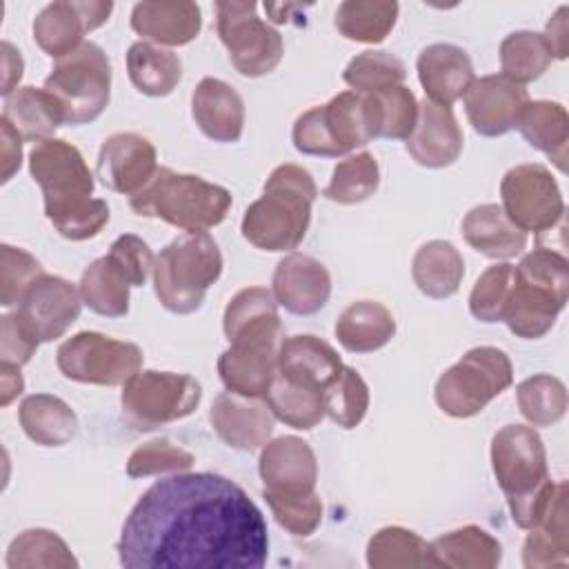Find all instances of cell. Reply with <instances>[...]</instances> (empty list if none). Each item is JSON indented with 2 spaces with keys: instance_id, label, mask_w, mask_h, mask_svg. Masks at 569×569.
Returning a JSON list of instances; mask_svg holds the SVG:
<instances>
[{
  "instance_id": "obj_1",
  "label": "cell",
  "mask_w": 569,
  "mask_h": 569,
  "mask_svg": "<svg viewBox=\"0 0 569 569\" xmlns=\"http://www.w3.org/2000/svg\"><path fill=\"white\" fill-rule=\"evenodd\" d=\"M269 556L267 522L233 480L178 471L153 482L129 511L118 560L127 569H260Z\"/></svg>"
},
{
  "instance_id": "obj_2",
  "label": "cell",
  "mask_w": 569,
  "mask_h": 569,
  "mask_svg": "<svg viewBox=\"0 0 569 569\" xmlns=\"http://www.w3.org/2000/svg\"><path fill=\"white\" fill-rule=\"evenodd\" d=\"M222 329L229 340L218 358V376L227 391L264 398L278 376V349L284 329L278 302L264 287L240 289L227 305Z\"/></svg>"
},
{
  "instance_id": "obj_3",
  "label": "cell",
  "mask_w": 569,
  "mask_h": 569,
  "mask_svg": "<svg viewBox=\"0 0 569 569\" xmlns=\"http://www.w3.org/2000/svg\"><path fill=\"white\" fill-rule=\"evenodd\" d=\"M29 171L44 200V216L67 240H89L109 222V204L93 196V173L67 140L49 138L29 151Z\"/></svg>"
},
{
  "instance_id": "obj_4",
  "label": "cell",
  "mask_w": 569,
  "mask_h": 569,
  "mask_svg": "<svg viewBox=\"0 0 569 569\" xmlns=\"http://www.w3.org/2000/svg\"><path fill=\"white\" fill-rule=\"evenodd\" d=\"M491 469L507 498L513 525L520 529L538 525L556 491L538 431L525 425L498 429L491 438Z\"/></svg>"
},
{
  "instance_id": "obj_5",
  "label": "cell",
  "mask_w": 569,
  "mask_h": 569,
  "mask_svg": "<svg viewBox=\"0 0 569 569\" xmlns=\"http://www.w3.org/2000/svg\"><path fill=\"white\" fill-rule=\"evenodd\" d=\"M318 198V187L300 164L276 167L262 189L242 216V236L249 244L262 251L296 249L311 222V204Z\"/></svg>"
},
{
  "instance_id": "obj_6",
  "label": "cell",
  "mask_w": 569,
  "mask_h": 569,
  "mask_svg": "<svg viewBox=\"0 0 569 569\" xmlns=\"http://www.w3.org/2000/svg\"><path fill=\"white\" fill-rule=\"evenodd\" d=\"M569 298V262L562 253L538 247L513 267V287L502 313L509 331L525 340L542 338L556 325Z\"/></svg>"
},
{
  "instance_id": "obj_7",
  "label": "cell",
  "mask_w": 569,
  "mask_h": 569,
  "mask_svg": "<svg viewBox=\"0 0 569 569\" xmlns=\"http://www.w3.org/2000/svg\"><path fill=\"white\" fill-rule=\"evenodd\" d=\"M129 207L142 218H158L182 231H207L227 218L231 193L200 176L158 167L147 187L129 198Z\"/></svg>"
},
{
  "instance_id": "obj_8",
  "label": "cell",
  "mask_w": 569,
  "mask_h": 569,
  "mask_svg": "<svg viewBox=\"0 0 569 569\" xmlns=\"http://www.w3.org/2000/svg\"><path fill=\"white\" fill-rule=\"evenodd\" d=\"M222 273V253L207 231H184L160 249L153 264V291L178 316L202 307L207 289Z\"/></svg>"
},
{
  "instance_id": "obj_9",
  "label": "cell",
  "mask_w": 569,
  "mask_h": 569,
  "mask_svg": "<svg viewBox=\"0 0 569 569\" xmlns=\"http://www.w3.org/2000/svg\"><path fill=\"white\" fill-rule=\"evenodd\" d=\"M42 89L58 102L67 124L93 122L109 104L111 62L96 42H82L56 60Z\"/></svg>"
},
{
  "instance_id": "obj_10",
  "label": "cell",
  "mask_w": 569,
  "mask_h": 569,
  "mask_svg": "<svg viewBox=\"0 0 569 569\" xmlns=\"http://www.w3.org/2000/svg\"><path fill=\"white\" fill-rule=\"evenodd\" d=\"M513 382L509 356L498 347H473L436 382V405L451 418L480 413Z\"/></svg>"
},
{
  "instance_id": "obj_11",
  "label": "cell",
  "mask_w": 569,
  "mask_h": 569,
  "mask_svg": "<svg viewBox=\"0 0 569 569\" xmlns=\"http://www.w3.org/2000/svg\"><path fill=\"white\" fill-rule=\"evenodd\" d=\"M202 400V387L193 376L173 371H138L120 393L122 418L136 431H151L191 416Z\"/></svg>"
},
{
  "instance_id": "obj_12",
  "label": "cell",
  "mask_w": 569,
  "mask_h": 569,
  "mask_svg": "<svg viewBox=\"0 0 569 569\" xmlns=\"http://www.w3.org/2000/svg\"><path fill=\"white\" fill-rule=\"evenodd\" d=\"M142 358V349L136 342L116 340L98 331H80L58 347L56 365L67 380L116 387L140 371Z\"/></svg>"
},
{
  "instance_id": "obj_13",
  "label": "cell",
  "mask_w": 569,
  "mask_h": 569,
  "mask_svg": "<svg viewBox=\"0 0 569 569\" xmlns=\"http://www.w3.org/2000/svg\"><path fill=\"white\" fill-rule=\"evenodd\" d=\"M256 2H216V29L240 76L271 73L284 53L282 36L256 13Z\"/></svg>"
},
{
  "instance_id": "obj_14",
  "label": "cell",
  "mask_w": 569,
  "mask_h": 569,
  "mask_svg": "<svg viewBox=\"0 0 569 569\" xmlns=\"http://www.w3.org/2000/svg\"><path fill=\"white\" fill-rule=\"evenodd\" d=\"M500 198L507 218L525 233L549 231L565 216L560 187L551 171L540 162L509 169L500 182Z\"/></svg>"
},
{
  "instance_id": "obj_15",
  "label": "cell",
  "mask_w": 569,
  "mask_h": 569,
  "mask_svg": "<svg viewBox=\"0 0 569 569\" xmlns=\"http://www.w3.org/2000/svg\"><path fill=\"white\" fill-rule=\"evenodd\" d=\"M80 291L69 280L42 273L20 298L16 316L38 342H51L67 333L80 318Z\"/></svg>"
},
{
  "instance_id": "obj_16",
  "label": "cell",
  "mask_w": 569,
  "mask_h": 569,
  "mask_svg": "<svg viewBox=\"0 0 569 569\" xmlns=\"http://www.w3.org/2000/svg\"><path fill=\"white\" fill-rule=\"evenodd\" d=\"M527 104V89L505 78L502 73H491L473 80L465 93V111L469 124L476 133L485 138L505 136L516 129Z\"/></svg>"
},
{
  "instance_id": "obj_17",
  "label": "cell",
  "mask_w": 569,
  "mask_h": 569,
  "mask_svg": "<svg viewBox=\"0 0 569 569\" xmlns=\"http://www.w3.org/2000/svg\"><path fill=\"white\" fill-rule=\"evenodd\" d=\"M111 9V2H51L33 20V40L47 56L60 60L82 44L84 33L102 27Z\"/></svg>"
},
{
  "instance_id": "obj_18",
  "label": "cell",
  "mask_w": 569,
  "mask_h": 569,
  "mask_svg": "<svg viewBox=\"0 0 569 569\" xmlns=\"http://www.w3.org/2000/svg\"><path fill=\"white\" fill-rule=\"evenodd\" d=\"M156 171L158 153L149 138L133 131H120L104 138L96 162V176L107 189L136 196L147 187Z\"/></svg>"
},
{
  "instance_id": "obj_19",
  "label": "cell",
  "mask_w": 569,
  "mask_h": 569,
  "mask_svg": "<svg viewBox=\"0 0 569 569\" xmlns=\"http://www.w3.org/2000/svg\"><path fill=\"white\" fill-rule=\"evenodd\" d=\"M258 471L269 496H307L316 491L318 460L309 442L298 436L269 440L260 451Z\"/></svg>"
},
{
  "instance_id": "obj_20",
  "label": "cell",
  "mask_w": 569,
  "mask_h": 569,
  "mask_svg": "<svg viewBox=\"0 0 569 569\" xmlns=\"http://www.w3.org/2000/svg\"><path fill=\"white\" fill-rule=\"evenodd\" d=\"M271 293L289 313L313 316L331 296V276L320 260L305 253H289L273 271Z\"/></svg>"
},
{
  "instance_id": "obj_21",
  "label": "cell",
  "mask_w": 569,
  "mask_h": 569,
  "mask_svg": "<svg viewBox=\"0 0 569 569\" xmlns=\"http://www.w3.org/2000/svg\"><path fill=\"white\" fill-rule=\"evenodd\" d=\"M462 144V129L458 127L451 107L436 104L425 98V102L418 104V122L405 140L409 156L420 167L442 169L460 158Z\"/></svg>"
},
{
  "instance_id": "obj_22",
  "label": "cell",
  "mask_w": 569,
  "mask_h": 569,
  "mask_svg": "<svg viewBox=\"0 0 569 569\" xmlns=\"http://www.w3.org/2000/svg\"><path fill=\"white\" fill-rule=\"evenodd\" d=\"M209 420L218 438L240 451L264 447L273 433V413L267 402L262 405L258 398H244L231 391L213 400Z\"/></svg>"
},
{
  "instance_id": "obj_23",
  "label": "cell",
  "mask_w": 569,
  "mask_h": 569,
  "mask_svg": "<svg viewBox=\"0 0 569 569\" xmlns=\"http://www.w3.org/2000/svg\"><path fill=\"white\" fill-rule=\"evenodd\" d=\"M418 80L429 96L427 100L436 104L451 107L471 87L473 64L467 51L451 42H436L420 51L418 56Z\"/></svg>"
},
{
  "instance_id": "obj_24",
  "label": "cell",
  "mask_w": 569,
  "mask_h": 569,
  "mask_svg": "<svg viewBox=\"0 0 569 569\" xmlns=\"http://www.w3.org/2000/svg\"><path fill=\"white\" fill-rule=\"evenodd\" d=\"M191 116L213 142H238L244 129L240 93L218 78H202L191 93Z\"/></svg>"
},
{
  "instance_id": "obj_25",
  "label": "cell",
  "mask_w": 569,
  "mask_h": 569,
  "mask_svg": "<svg viewBox=\"0 0 569 569\" xmlns=\"http://www.w3.org/2000/svg\"><path fill=\"white\" fill-rule=\"evenodd\" d=\"M342 369L338 351L309 333L282 338L278 349V376L289 382L325 389Z\"/></svg>"
},
{
  "instance_id": "obj_26",
  "label": "cell",
  "mask_w": 569,
  "mask_h": 569,
  "mask_svg": "<svg viewBox=\"0 0 569 569\" xmlns=\"http://www.w3.org/2000/svg\"><path fill=\"white\" fill-rule=\"evenodd\" d=\"M131 29L153 44L182 47L198 38L202 29L196 2H138L131 11Z\"/></svg>"
},
{
  "instance_id": "obj_27",
  "label": "cell",
  "mask_w": 569,
  "mask_h": 569,
  "mask_svg": "<svg viewBox=\"0 0 569 569\" xmlns=\"http://www.w3.org/2000/svg\"><path fill=\"white\" fill-rule=\"evenodd\" d=\"M320 107L329 133L342 156L378 138L380 122L376 100L371 93L342 91Z\"/></svg>"
},
{
  "instance_id": "obj_28",
  "label": "cell",
  "mask_w": 569,
  "mask_h": 569,
  "mask_svg": "<svg viewBox=\"0 0 569 569\" xmlns=\"http://www.w3.org/2000/svg\"><path fill=\"white\" fill-rule=\"evenodd\" d=\"M522 562L527 569L565 567L569 562V522H567V482H558L547 511L527 529Z\"/></svg>"
},
{
  "instance_id": "obj_29",
  "label": "cell",
  "mask_w": 569,
  "mask_h": 569,
  "mask_svg": "<svg viewBox=\"0 0 569 569\" xmlns=\"http://www.w3.org/2000/svg\"><path fill=\"white\" fill-rule=\"evenodd\" d=\"M462 238L478 253L493 260H509L527 247V233L518 229L500 204L487 202L467 211L462 218Z\"/></svg>"
},
{
  "instance_id": "obj_30",
  "label": "cell",
  "mask_w": 569,
  "mask_h": 569,
  "mask_svg": "<svg viewBox=\"0 0 569 569\" xmlns=\"http://www.w3.org/2000/svg\"><path fill=\"white\" fill-rule=\"evenodd\" d=\"M433 567L493 569L502 560L500 542L478 525H465L429 542Z\"/></svg>"
},
{
  "instance_id": "obj_31",
  "label": "cell",
  "mask_w": 569,
  "mask_h": 569,
  "mask_svg": "<svg viewBox=\"0 0 569 569\" xmlns=\"http://www.w3.org/2000/svg\"><path fill=\"white\" fill-rule=\"evenodd\" d=\"M396 336L391 311L376 300L351 302L336 320V338L351 353L382 349Z\"/></svg>"
},
{
  "instance_id": "obj_32",
  "label": "cell",
  "mask_w": 569,
  "mask_h": 569,
  "mask_svg": "<svg viewBox=\"0 0 569 569\" xmlns=\"http://www.w3.org/2000/svg\"><path fill=\"white\" fill-rule=\"evenodd\" d=\"M18 420L27 438L40 447H62L78 433L76 411L51 393L27 396L20 402Z\"/></svg>"
},
{
  "instance_id": "obj_33",
  "label": "cell",
  "mask_w": 569,
  "mask_h": 569,
  "mask_svg": "<svg viewBox=\"0 0 569 569\" xmlns=\"http://www.w3.org/2000/svg\"><path fill=\"white\" fill-rule=\"evenodd\" d=\"M411 278L420 293L433 300H445L460 289L465 260L451 242L429 240L413 253Z\"/></svg>"
},
{
  "instance_id": "obj_34",
  "label": "cell",
  "mask_w": 569,
  "mask_h": 569,
  "mask_svg": "<svg viewBox=\"0 0 569 569\" xmlns=\"http://www.w3.org/2000/svg\"><path fill=\"white\" fill-rule=\"evenodd\" d=\"M518 129L522 138L538 151H542L558 171H567V142H569V116L560 102L529 100Z\"/></svg>"
},
{
  "instance_id": "obj_35",
  "label": "cell",
  "mask_w": 569,
  "mask_h": 569,
  "mask_svg": "<svg viewBox=\"0 0 569 569\" xmlns=\"http://www.w3.org/2000/svg\"><path fill=\"white\" fill-rule=\"evenodd\" d=\"M2 118L27 142H42L53 138V131L64 124L58 102L44 89L18 87L11 96L4 98Z\"/></svg>"
},
{
  "instance_id": "obj_36",
  "label": "cell",
  "mask_w": 569,
  "mask_h": 569,
  "mask_svg": "<svg viewBox=\"0 0 569 569\" xmlns=\"http://www.w3.org/2000/svg\"><path fill=\"white\" fill-rule=\"evenodd\" d=\"M127 73L140 93L162 98L178 87L182 78V62L173 51L138 40L127 51Z\"/></svg>"
},
{
  "instance_id": "obj_37",
  "label": "cell",
  "mask_w": 569,
  "mask_h": 569,
  "mask_svg": "<svg viewBox=\"0 0 569 569\" xmlns=\"http://www.w3.org/2000/svg\"><path fill=\"white\" fill-rule=\"evenodd\" d=\"M129 280L109 256L93 260L80 276V298L93 313L120 318L129 311Z\"/></svg>"
},
{
  "instance_id": "obj_38",
  "label": "cell",
  "mask_w": 569,
  "mask_h": 569,
  "mask_svg": "<svg viewBox=\"0 0 569 569\" xmlns=\"http://www.w3.org/2000/svg\"><path fill=\"white\" fill-rule=\"evenodd\" d=\"M367 565L371 569H411L433 567L429 542L405 527H382L367 545Z\"/></svg>"
},
{
  "instance_id": "obj_39",
  "label": "cell",
  "mask_w": 569,
  "mask_h": 569,
  "mask_svg": "<svg viewBox=\"0 0 569 569\" xmlns=\"http://www.w3.org/2000/svg\"><path fill=\"white\" fill-rule=\"evenodd\" d=\"M264 400L273 418L300 431L313 429L325 418L322 391L289 382L282 376L273 378Z\"/></svg>"
},
{
  "instance_id": "obj_40",
  "label": "cell",
  "mask_w": 569,
  "mask_h": 569,
  "mask_svg": "<svg viewBox=\"0 0 569 569\" xmlns=\"http://www.w3.org/2000/svg\"><path fill=\"white\" fill-rule=\"evenodd\" d=\"M4 562L9 569H31V567L73 569V567H78V560L71 553L69 545L56 531L42 529V527L20 531L11 540Z\"/></svg>"
},
{
  "instance_id": "obj_41",
  "label": "cell",
  "mask_w": 569,
  "mask_h": 569,
  "mask_svg": "<svg viewBox=\"0 0 569 569\" xmlns=\"http://www.w3.org/2000/svg\"><path fill=\"white\" fill-rule=\"evenodd\" d=\"M398 18L396 2H371V0H347L336 11V29L340 36L353 42L378 44L393 29Z\"/></svg>"
},
{
  "instance_id": "obj_42",
  "label": "cell",
  "mask_w": 569,
  "mask_h": 569,
  "mask_svg": "<svg viewBox=\"0 0 569 569\" xmlns=\"http://www.w3.org/2000/svg\"><path fill=\"white\" fill-rule=\"evenodd\" d=\"M551 60L553 56L545 36L536 31H513L500 44L502 76L522 87L538 80Z\"/></svg>"
},
{
  "instance_id": "obj_43",
  "label": "cell",
  "mask_w": 569,
  "mask_h": 569,
  "mask_svg": "<svg viewBox=\"0 0 569 569\" xmlns=\"http://www.w3.org/2000/svg\"><path fill=\"white\" fill-rule=\"evenodd\" d=\"M380 184V167L369 151L345 158L336 164L322 196L338 204H358L376 193Z\"/></svg>"
},
{
  "instance_id": "obj_44",
  "label": "cell",
  "mask_w": 569,
  "mask_h": 569,
  "mask_svg": "<svg viewBox=\"0 0 569 569\" xmlns=\"http://www.w3.org/2000/svg\"><path fill=\"white\" fill-rule=\"evenodd\" d=\"M516 400L531 427H549L567 411V387L556 376L536 373L516 387Z\"/></svg>"
},
{
  "instance_id": "obj_45",
  "label": "cell",
  "mask_w": 569,
  "mask_h": 569,
  "mask_svg": "<svg viewBox=\"0 0 569 569\" xmlns=\"http://www.w3.org/2000/svg\"><path fill=\"white\" fill-rule=\"evenodd\" d=\"M325 413L342 429H353L362 422L369 409V387L362 376L342 365L333 380L322 389Z\"/></svg>"
},
{
  "instance_id": "obj_46",
  "label": "cell",
  "mask_w": 569,
  "mask_h": 569,
  "mask_svg": "<svg viewBox=\"0 0 569 569\" xmlns=\"http://www.w3.org/2000/svg\"><path fill=\"white\" fill-rule=\"evenodd\" d=\"M407 78L405 62L387 51H362L349 60L342 80L358 93H376L402 84Z\"/></svg>"
},
{
  "instance_id": "obj_47",
  "label": "cell",
  "mask_w": 569,
  "mask_h": 569,
  "mask_svg": "<svg viewBox=\"0 0 569 569\" xmlns=\"http://www.w3.org/2000/svg\"><path fill=\"white\" fill-rule=\"evenodd\" d=\"M513 287V264L496 262L476 280L469 293V311L480 322H500Z\"/></svg>"
},
{
  "instance_id": "obj_48",
  "label": "cell",
  "mask_w": 569,
  "mask_h": 569,
  "mask_svg": "<svg viewBox=\"0 0 569 569\" xmlns=\"http://www.w3.org/2000/svg\"><path fill=\"white\" fill-rule=\"evenodd\" d=\"M378 109V138L407 140L418 122V100L405 84L371 93Z\"/></svg>"
},
{
  "instance_id": "obj_49",
  "label": "cell",
  "mask_w": 569,
  "mask_h": 569,
  "mask_svg": "<svg viewBox=\"0 0 569 569\" xmlns=\"http://www.w3.org/2000/svg\"><path fill=\"white\" fill-rule=\"evenodd\" d=\"M191 465L193 456L187 449L169 442L167 438H156L131 451L127 460V476L147 478L160 473H178L191 469Z\"/></svg>"
},
{
  "instance_id": "obj_50",
  "label": "cell",
  "mask_w": 569,
  "mask_h": 569,
  "mask_svg": "<svg viewBox=\"0 0 569 569\" xmlns=\"http://www.w3.org/2000/svg\"><path fill=\"white\" fill-rule=\"evenodd\" d=\"M44 273L42 264L24 249L2 244L0 247V305L4 309L18 307L24 291Z\"/></svg>"
},
{
  "instance_id": "obj_51",
  "label": "cell",
  "mask_w": 569,
  "mask_h": 569,
  "mask_svg": "<svg viewBox=\"0 0 569 569\" xmlns=\"http://www.w3.org/2000/svg\"><path fill=\"white\" fill-rule=\"evenodd\" d=\"M264 500H267L276 522L282 529H287L291 536L307 538L320 527L322 502L316 491L307 493V496H269V493H264Z\"/></svg>"
},
{
  "instance_id": "obj_52",
  "label": "cell",
  "mask_w": 569,
  "mask_h": 569,
  "mask_svg": "<svg viewBox=\"0 0 569 569\" xmlns=\"http://www.w3.org/2000/svg\"><path fill=\"white\" fill-rule=\"evenodd\" d=\"M291 140H293V147L305 156H320V158L342 156L329 133V127L322 116V107H311L296 118L291 129Z\"/></svg>"
},
{
  "instance_id": "obj_53",
  "label": "cell",
  "mask_w": 569,
  "mask_h": 569,
  "mask_svg": "<svg viewBox=\"0 0 569 569\" xmlns=\"http://www.w3.org/2000/svg\"><path fill=\"white\" fill-rule=\"evenodd\" d=\"M107 256L124 273V278L129 280L131 287H142L156 264V258H153L149 244L133 233H124V236L116 238L111 242Z\"/></svg>"
},
{
  "instance_id": "obj_54",
  "label": "cell",
  "mask_w": 569,
  "mask_h": 569,
  "mask_svg": "<svg viewBox=\"0 0 569 569\" xmlns=\"http://www.w3.org/2000/svg\"><path fill=\"white\" fill-rule=\"evenodd\" d=\"M38 340L27 331V327L18 320L16 311L4 313L0 318V360L7 365L22 367L31 360L38 349Z\"/></svg>"
},
{
  "instance_id": "obj_55",
  "label": "cell",
  "mask_w": 569,
  "mask_h": 569,
  "mask_svg": "<svg viewBox=\"0 0 569 569\" xmlns=\"http://www.w3.org/2000/svg\"><path fill=\"white\" fill-rule=\"evenodd\" d=\"M0 140H2V182H9L11 176L22 164V138L4 118H0Z\"/></svg>"
},
{
  "instance_id": "obj_56",
  "label": "cell",
  "mask_w": 569,
  "mask_h": 569,
  "mask_svg": "<svg viewBox=\"0 0 569 569\" xmlns=\"http://www.w3.org/2000/svg\"><path fill=\"white\" fill-rule=\"evenodd\" d=\"M569 7L562 4L553 16L551 20L547 22V29H545V40L551 49V56L558 58V60H565L567 53H569Z\"/></svg>"
},
{
  "instance_id": "obj_57",
  "label": "cell",
  "mask_w": 569,
  "mask_h": 569,
  "mask_svg": "<svg viewBox=\"0 0 569 569\" xmlns=\"http://www.w3.org/2000/svg\"><path fill=\"white\" fill-rule=\"evenodd\" d=\"M24 71V60L11 42H2V96H11L18 89V82Z\"/></svg>"
},
{
  "instance_id": "obj_58",
  "label": "cell",
  "mask_w": 569,
  "mask_h": 569,
  "mask_svg": "<svg viewBox=\"0 0 569 569\" xmlns=\"http://www.w3.org/2000/svg\"><path fill=\"white\" fill-rule=\"evenodd\" d=\"M24 391V378L20 373V367L0 362V405H11L20 393Z\"/></svg>"
}]
</instances>
